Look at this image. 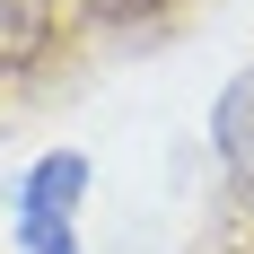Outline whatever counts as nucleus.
<instances>
[{"instance_id":"nucleus-1","label":"nucleus","mask_w":254,"mask_h":254,"mask_svg":"<svg viewBox=\"0 0 254 254\" xmlns=\"http://www.w3.org/2000/svg\"><path fill=\"white\" fill-rule=\"evenodd\" d=\"M79 193H88V158H79V149H53L44 167L18 184V246L26 254H79V237H70Z\"/></svg>"},{"instance_id":"nucleus-2","label":"nucleus","mask_w":254,"mask_h":254,"mask_svg":"<svg viewBox=\"0 0 254 254\" xmlns=\"http://www.w3.org/2000/svg\"><path fill=\"white\" fill-rule=\"evenodd\" d=\"M210 140H219V167L254 193V70H237L219 88V114H210Z\"/></svg>"},{"instance_id":"nucleus-3","label":"nucleus","mask_w":254,"mask_h":254,"mask_svg":"<svg viewBox=\"0 0 254 254\" xmlns=\"http://www.w3.org/2000/svg\"><path fill=\"white\" fill-rule=\"evenodd\" d=\"M44 44H53V0H0V79L44 62Z\"/></svg>"},{"instance_id":"nucleus-4","label":"nucleus","mask_w":254,"mask_h":254,"mask_svg":"<svg viewBox=\"0 0 254 254\" xmlns=\"http://www.w3.org/2000/svg\"><path fill=\"white\" fill-rule=\"evenodd\" d=\"M167 0H97V18H114V26H140V18H158Z\"/></svg>"}]
</instances>
